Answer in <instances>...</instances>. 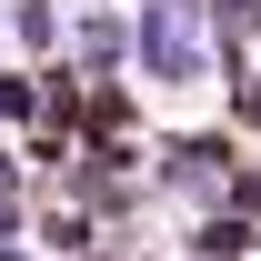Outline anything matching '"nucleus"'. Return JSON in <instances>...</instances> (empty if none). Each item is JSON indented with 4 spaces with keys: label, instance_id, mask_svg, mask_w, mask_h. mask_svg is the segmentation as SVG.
Here are the masks:
<instances>
[{
    "label": "nucleus",
    "instance_id": "nucleus-1",
    "mask_svg": "<svg viewBox=\"0 0 261 261\" xmlns=\"http://www.w3.org/2000/svg\"><path fill=\"white\" fill-rule=\"evenodd\" d=\"M141 61L161 81H191L201 70V40H191V10H141Z\"/></svg>",
    "mask_w": 261,
    "mask_h": 261
},
{
    "label": "nucleus",
    "instance_id": "nucleus-2",
    "mask_svg": "<svg viewBox=\"0 0 261 261\" xmlns=\"http://www.w3.org/2000/svg\"><path fill=\"white\" fill-rule=\"evenodd\" d=\"M10 20H20V40H31V50H50V40H61V20H50V0H20Z\"/></svg>",
    "mask_w": 261,
    "mask_h": 261
},
{
    "label": "nucleus",
    "instance_id": "nucleus-3",
    "mask_svg": "<svg viewBox=\"0 0 261 261\" xmlns=\"http://www.w3.org/2000/svg\"><path fill=\"white\" fill-rule=\"evenodd\" d=\"M0 20H10V10H0Z\"/></svg>",
    "mask_w": 261,
    "mask_h": 261
}]
</instances>
